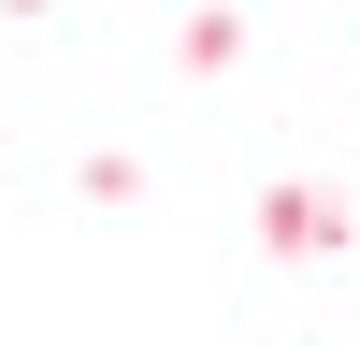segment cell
<instances>
[{"label":"cell","instance_id":"1","mask_svg":"<svg viewBox=\"0 0 360 346\" xmlns=\"http://www.w3.org/2000/svg\"><path fill=\"white\" fill-rule=\"evenodd\" d=\"M259 217H274V245H288V260H332V245H346V202H332V188H274Z\"/></svg>","mask_w":360,"mask_h":346}]
</instances>
